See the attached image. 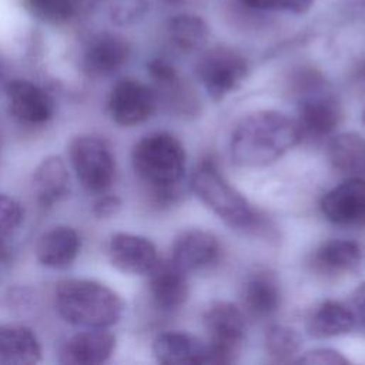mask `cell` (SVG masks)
<instances>
[{
    "label": "cell",
    "instance_id": "20",
    "mask_svg": "<svg viewBox=\"0 0 365 365\" xmlns=\"http://www.w3.org/2000/svg\"><path fill=\"white\" fill-rule=\"evenodd\" d=\"M242 304L247 312L255 318L275 314L281 305V289L277 278L268 271L251 274L242 287Z\"/></svg>",
    "mask_w": 365,
    "mask_h": 365
},
{
    "label": "cell",
    "instance_id": "26",
    "mask_svg": "<svg viewBox=\"0 0 365 365\" xmlns=\"http://www.w3.org/2000/svg\"><path fill=\"white\" fill-rule=\"evenodd\" d=\"M21 3L30 16L48 24L68 23L80 7V0H21Z\"/></svg>",
    "mask_w": 365,
    "mask_h": 365
},
{
    "label": "cell",
    "instance_id": "16",
    "mask_svg": "<svg viewBox=\"0 0 365 365\" xmlns=\"http://www.w3.org/2000/svg\"><path fill=\"white\" fill-rule=\"evenodd\" d=\"M150 275V295L157 308L173 312L181 308L188 298L187 272L171 258L158 261Z\"/></svg>",
    "mask_w": 365,
    "mask_h": 365
},
{
    "label": "cell",
    "instance_id": "22",
    "mask_svg": "<svg viewBox=\"0 0 365 365\" xmlns=\"http://www.w3.org/2000/svg\"><path fill=\"white\" fill-rule=\"evenodd\" d=\"M33 187L37 202L48 208L58 202L68 190V171L60 157L44 158L33 175Z\"/></svg>",
    "mask_w": 365,
    "mask_h": 365
},
{
    "label": "cell",
    "instance_id": "14",
    "mask_svg": "<svg viewBox=\"0 0 365 365\" xmlns=\"http://www.w3.org/2000/svg\"><path fill=\"white\" fill-rule=\"evenodd\" d=\"M327 220L338 225L365 222V180L352 177L329 190L321 200Z\"/></svg>",
    "mask_w": 365,
    "mask_h": 365
},
{
    "label": "cell",
    "instance_id": "30",
    "mask_svg": "<svg viewBox=\"0 0 365 365\" xmlns=\"http://www.w3.org/2000/svg\"><path fill=\"white\" fill-rule=\"evenodd\" d=\"M23 220L20 204L6 194H0V240L11 234Z\"/></svg>",
    "mask_w": 365,
    "mask_h": 365
},
{
    "label": "cell",
    "instance_id": "40",
    "mask_svg": "<svg viewBox=\"0 0 365 365\" xmlns=\"http://www.w3.org/2000/svg\"><path fill=\"white\" fill-rule=\"evenodd\" d=\"M364 121H365V113H364Z\"/></svg>",
    "mask_w": 365,
    "mask_h": 365
},
{
    "label": "cell",
    "instance_id": "31",
    "mask_svg": "<svg viewBox=\"0 0 365 365\" xmlns=\"http://www.w3.org/2000/svg\"><path fill=\"white\" fill-rule=\"evenodd\" d=\"M295 362L309 365H345L349 361L336 349L332 348H315L304 352Z\"/></svg>",
    "mask_w": 365,
    "mask_h": 365
},
{
    "label": "cell",
    "instance_id": "11",
    "mask_svg": "<svg viewBox=\"0 0 365 365\" xmlns=\"http://www.w3.org/2000/svg\"><path fill=\"white\" fill-rule=\"evenodd\" d=\"M220 257L221 245L218 238L204 230H185L173 242L171 261L185 272L208 269L218 262Z\"/></svg>",
    "mask_w": 365,
    "mask_h": 365
},
{
    "label": "cell",
    "instance_id": "4",
    "mask_svg": "<svg viewBox=\"0 0 365 365\" xmlns=\"http://www.w3.org/2000/svg\"><path fill=\"white\" fill-rule=\"evenodd\" d=\"M191 190L222 222L234 230L258 227L259 217L251 204L220 173L211 160H202L191 174Z\"/></svg>",
    "mask_w": 365,
    "mask_h": 365
},
{
    "label": "cell",
    "instance_id": "5",
    "mask_svg": "<svg viewBox=\"0 0 365 365\" xmlns=\"http://www.w3.org/2000/svg\"><path fill=\"white\" fill-rule=\"evenodd\" d=\"M208 336L207 364L232 362L245 338V317L228 301H214L202 315Z\"/></svg>",
    "mask_w": 365,
    "mask_h": 365
},
{
    "label": "cell",
    "instance_id": "39",
    "mask_svg": "<svg viewBox=\"0 0 365 365\" xmlns=\"http://www.w3.org/2000/svg\"><path fill=\"white\" fill-rule=\"evenodd\" d=\"M0 74H1V64H0Z\"/></svg>",
    "mask_w": 365,
    "mask_h": 365
},
{
    "label": "cell",
    "instance_id": "10",
    "mask_svg": "<svg viewBox=\"0 0 365 365\" xmlns=\"http://www.w3.org/2000/svg\"><path fill=\"white\" fill-rule=\"evenodd\" d=\"M7 107L11 117L24 125L46 124L54 114V101L37 84L16 78L6 87Z\"/></svg>",
    "mask_w": 365,
    "mask_h": 365
},
{
    "label": "cell",
    "instance_id": "36",
    "mask_svg": "<svg viewBox=\"0 0 365 365\" xmlns=\"http://www.w3.org/2000/svg\"><path fill=\"white\" fill-rule=\"evenodd\" d=\"M358 74H359L361 77H365V60L359 64V67H358Z\"/></svg>",
    "mask_w": 365,
    "mask_h": 365
},
{
    "label": "cell",
    "instance_id": "13",
    "mask_svg": "<svg viewBox=\"0 0 365 365\" xmlns=\"http://www.w3.org/2000/svg\"><path fill=\"white\" fill-rule=\"evenodd\" d=\"M130 43L117 33H98L87 43L81 67L91 77H104L120 70L130 58Z\"/></svg>",
    "mask_w": 365,
    "mask_h": 365
},
{
    "label": "cell",
    "instance_id": "21",
    "mask_svg": "<svg viewBox=\"0 0 365 365\" xmlns=\"http://www.w3.org/2000/svg\"><path fill=\"white\" fill-rule=\"evenodd\" d=\"M41 359L36 335L16 325H0V365H31Z\"/></svg>",
    "mask_w": 365,
    "mask_h": 365
},
{
    "label": "cell",
    "instance_id": "24",
    "mask_svg": "<svg viewBox=\"0 0 365 365\" xmlns=\"http://www.w3.org/2000/svg\"><path fill=\"white\" fill-rule=\"evenodd\" d=\"M328 157L332 165L351 177L365 174V137L356 133L335 135L328 145Z\"/></svg>",
    "mask_w": 365,
    "mask_h": 365
},
{
    "label": "cell",
    "instance_id": "6",
    "mask_svg": "<svg viewBox=\"0 0 365 365\" xmlns=\"http://www.w3.org/2000/svg\"><path fill=\"white\" fill-rule=\"evenodd\" d=\"M68 155L81 185L94 194L110 188L115 175V158L108 144L94 135L76 137L68 147Z\"/></svg>",
    "mask_w": 365,
    "mask_h": 365
},
{
    "label": "cell",
    "instance_id": "12",
    "mask_svg": "<svg viewBox=\"0 0 365 365\" xmlns=\"http://www.w3.org/2000/svg\"><path fill=\"white\" fill-rule=\"evenodd\" d=\"M107 252L117 269L131 275H148L160 261L157 248L148 238L128 232L114 234Z\"/></svg>",
    "mask_w": 365,
    "mask_h": 365
},
{
    "label": "cell",
    "instance_id": "7",
    "mask_svg": "<svg viewBox=\"0 0 365 365\" xmlns=\"http://www.w3.org/2000/svg\"><path fill=\"white\" fill-rule=\"evenodd\" d=\"M197 77L207 94L221 100L235 91L248 73L247 60L227 47H215L201 56L197 63Z\"/></svg>",
    "mask_w": 365,
    "mask_h": 365
},
{
    "label": "cell",
    "instance_id": "37",
    "mask_svg": "<svg viewBox=\"0 0 365 365\" xmlns=\"http://www.w3.org/2000/svg\"><path fill=\"white\" fill-rule=\"evenodd\" d=\"M352 3H354L355 6H359L361 9L365 10V0H352Z\"/></svg>",
    "mask_w": 365,
    "mask_h": 365
},
{
    "label": "cell",
    "instance_id": "28",
    "mask_svg": "<svg viewBox=\"0 0 365 365\" xmlns=\"http://www.w3.org/2000/svg\"><path fill=\"white\" fill-rule=\"evenodd\" d=\"M108 17L118 26L140 21L148 9L147 0H101Z\"/></svg>",
    "mask_w": 365,
    "mask_h": 365
},
{
    "label": "cell",
    "instance_id": "25",
    "mask_svg": "<svg viewBox=\"0 0 365 365\" xmlns=\"http://www.w3.org/2000/svg\"><path fill=\"white\" fill-rule=\"evenodd\" d=\"M168 36L178 50L192 53L201 50L207 44L210 31L202 17L182 13L174 16L168 21Z\"/></svg>",
    "mask_w": 365,
    "mask_h": 365
},
{
    "label": "cell",
    "instance_id": "17",
    "mask_svg": "<svg viewBox=\"0 0 365 365\" xmlns=\"http://www.w3.org/2000/svg\"><path fill=\"white\" fill-rule=\"evenodd\" d=\"M311 265L322 274H346L365 265V245L351 240H329L312 254Z\"/></svg>",
    "mask_w": 365,
    "mask_h": 365
},
{
    "label": "cell",
    "instance_id": "29",
    "mask_svg": "<svg viewBox=\"0 0 365 365\" xmlns=\"http://www.w3.org/2000/svg\"><path fill=\"white\" fill-rule=\"evenodd\" d=\"M314 0H241L250 9L264 11H285L292 14H302L309 10Z\"/></svg>",
    "mask_w": 365,
    "mask_h": 365
},
{
    "label": "cell",
    "instance_id": "3",
    "mask_svg": "<svg viewBox=\"0 0 365 365\" xmlns=\"http://www.w3.org/2000/svg\"><path fill=\"white\" fill-rule=\"evenodd\" d=\"M56 307L67 322L84 328H108L118 322L124 309L115 291L101 282L80 278L58 282Z\"/></svg>",
    "mask_w": 365,
    "mask_h": 365
},
{
    "label": "cell",
    "instance_id": "23",
    "mask_svg": "<svg viewBox=\"0 0 365 365\" xmlns=\"http://www.w3.org/2000/svg\"><path fill=\"white\" fill-rule=\"evenodd\" d=\"M356 319L351 308L338 301L321 302L308 318V332L317 338H331L348 334Z\"/></svg>",
    "mask_w": 365,
    "mask_h": 365
},
{
    "label": "cell",
    "instance_id": "38",
    "mask_svg": "<svg viewBox=\"0 0 365 365\" xmlns=\"http://www.w3.org/2000/svg\"><path fill=\"white\" fill-rule=\"evenodd\" d=\"M161 1L165 4H178V3H182L184 0H161Z\"/></svg>",
    "mask_w": 365,
    "mask_h": 365
},
{
    "label": "cell",
    "instance_id": "35",
    "mask_svg": "<svg viewBox=\"0 0 365 365\" xmlns=\"http://www.w3.org/2000/svg\"><path fill=\"white\" fill-rule=\"evenodd\" d=\"M6 257H7V250H6V247L3 245V242H1V240H0V262H1Z\"/></svg>",
    "mask_w": 365,
    "mask_h": 365
},
{
    "label": "cell",
    "instance_id": "32",
    "mask_svg": "<svg viewBox=\"0 0 365 365\" xmlns=\"http://www.w3.org/2000/svg\"><path fill=\"white\" fill-rule=\"evenodd\" d=\"M151 78L163 88H174L178 83V74L173 64L163 58H153L147 64Z\"/></svg>",
    "mask_w": 365,
    "mask_h": 365
},
{
    "label": "cell",
    "instance_id": "19",
    "mask_svg": "<svg viewBox=\"0 0 365 365\" xmlns=\"http://www.w3.org/2000/svg\"><path fill=\"white\" fill-rule=\"evenodd\" d=\"M80 245V237L73 228L56 227L40 237L36 245V257L41 265L61 269L76 259Z\"/></svg>",
    "mask_w": 365,
    "mask_h": 365
},
{
    "label": "cell",
    "instance_id": "18",
    "mask_svg": "<svg viewBox=\"0 0 365 365\" xmlns=\"http://www.w3.org/2000/svg\"><path fill=\"white\" fill-rule=\"evenodd\" d=\"M153 355L165 365L207 364V342L184 332H164L153 342Z\"/></svg>",
    "mask_w": 365,
    "mask_h": 365
},
{
    "label": "cell",
    "instance_id": "33",
    "mask_svg": "<svg viewBox=\"0 0 365 365\" xmlns=\"http://www.w3.org/2000/svg\"><path fill=\"white\" fill-rule=\"evenodd\" d=\"M121 208V200L117 195H103L93 205V214L97 218H110Z\"/></svg>",
    "mask_w": 365,
    "mask_h": 365
},
{
    "label": "cell",
    "instance_id": "8",
    "mask_svg": "<svg viewBox=\"0 0 365 365\" xmlns=\"http://www.w3.org/2000/svg\"><path fill=\"white\" fill-rule=\"evenodd\" d=\"M321 77L304 73V96L298 103L297 123L302 134L322 137L331 134L341 121V107L334 96L321 90Z\"/></svg>",
    "mask_w": 365,
    "mask_h": 365
},
{
    "label": "cell",
    "instance_id": "1",
    "mask_svg": "<svg viewBox=\"0 0 365 365\" xmlns=\"http://www.w3.org/2000/svg\"><path fill=\"white\" fill-rule=\"evenodd\" d=\"M302 133L297 120L274 110L255 111L232 130L231 158L241 167L268 165L294 148Z\"/></svg>",
    "mask_w": 365,
    "mask_h": 365
},
{
    "label": "cell",
    "instance_id": "9",
    "mask_svg": "<svg viewBox=\"0 0 365 365\" xmlns=\"http://www.w3.org/2000/svg\"><path fill=\"white\" fill-rule=\"evenodd\" d=\"M108 113L120 125H137L148 120L157 107L155 91L134 78L118 81L108 96Z\"/></svg>",
    "mask_w": 365,
    "mask_h": 365
},
{
    "label": "cell",
    "instance_id": "15",
    "mask_svg": "<svg viewBox=\"0 0 365 365\" xmlns=\"http://www.w3.org/2000/svg\"><path fill=\"white\" fill-rule=\"evenodd\" d=\"M115 348V336L106 328H88L68 338L61 348L60 361L70 365H98L106 362Z\"/></svg>",
    "mask_w": 365,
    "mask_h": 365
},
{
    "label": "cell",
    "instance_id": "2",
    "mask_svg": "<svg viewBox=\"0 0 365 365\" xmlns=\"http://www.w3.org/2000/svg\"><path fill=\"white\" fill-rule=\"evenodd\" d=\"M131 163L157 201L174 200L185 173V150L175 135L165 131L144 135L133 148Z\"/></svg>",
    "mask_w": 365,
    "mask_h": 365
},
{
    "label": "cell",
    "instance_id": "34",
    "mask_svg": "<svg viewBox=\"0 0 365 365\" xmlns=\"http://www.w3.org/2000/svg\"><path fill=\"white\" fill-rule=\"evenodd\" d=\"M352 312L355 319L365 328V282H362L352 295Z\"/></svg>",
    "mask_w": 365,
    "mask_h": 365
},
{
    "label": "cell",
    "instance_id": "27",
    "mask_svg": "<svg viewBox=\"0 0 365 365\" xmlns=\"http://www.w3.org/2000/svg\"><path fill=\"white\" fill-rule=\"evenodd\" d=\"M299 334L287 325H271L265 332V348L268 355L277 362L292 359L301 349Z\"/></svg>",
    "mask_w": 365,
    "mask_h": 365
}]
</instances>
